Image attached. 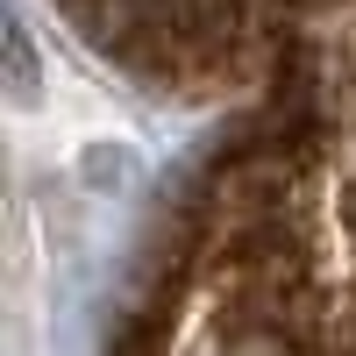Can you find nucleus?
<instances>
[{
  "mask_svg": "<svg viewBox=\"0 0 356 356\" xmlns=\"http://www.w3.org/2000/svg\"><path fill=\"white\" fill-rule=\"evenodd\" d=\"M114 65L171 93L228 86L250 65V0H65Z\"/></svg>",
  "mask_w": 356,
  "mask_h": 356,
  "instance_id": "nucleus-1",
  "label": "nucleus"
},
{
  "mask_svg": "<svg viewBox=\"0 0 356 356\" xmlns=\"http://www.w3.org/2000/svg\"><path fill=\"white\" fill-rule=\"evenodd\" d=\"M278 8H342V0H278Z\"/></svg>",
  "mask_w": 356,
  "mask_h": 356,
  "instance_id": "nucleus-2",
  "label": "nucleus"
}]
</instances>
